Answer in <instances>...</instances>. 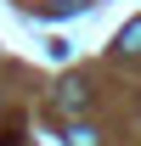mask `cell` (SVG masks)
<instances>
[{
	"instance_id": "obj_1",
	"label": "cell",
	"mask_w": 141,
	"mask_h": 146,
	"mask_svg": "<svg viewBox=\"0 0 141 146\" xmlns=\"http://www.w3.org/2000/svg\"><path fill=\"white\" fill-rule=\"evenodd\" d=\"M56 107H62V112H85L90 107V84H85V79H68V84L56 90Z\"/></svg>"
},
{
	"instance_id": "obj_2",
	"label": "cell",
	"mask_w": 141,
	"mask_h": 146,
	"mask_svg": "<svg viewBox=\"0 0 141 146\" xmlns=\"http://www.w3.org/2000/svg\"><path fill=\"white\" fill-rule=\"evenodd\" d=\"M119 51H124V56H141V17H136V23L119 34Z\"/></svg>"
},
{
	"instance_id": "obj_3",
	"label": "cell",
	"mask_w": 141,
	"mask_h": 146,
	"mask_svg": "<svg viewBox=\"0 0 141 146\" xmlns=\"http://www.w3.org/2000/svg\"><path fill=\"white\" fill-rule=\"evenodd\" d=\"M68 146H102V135H96L90 124H73L68 129Z\"/></svg>"
},
{
	"instance_id": "obj_4",
	"label": "cell",
	"mask_w": 141,
	"mask_h": 146,
	"mask_svg": "<svg viewBox=\"0 0 141 146\" xmlns=\"http://www.w3.org/2000/svg\"><path fill=\"white\" fill-rule=\"evenodd\" d=\"M85 6H90V0H56L51 17H73V11H85Z\"/></svg>"
}]
</instances>
